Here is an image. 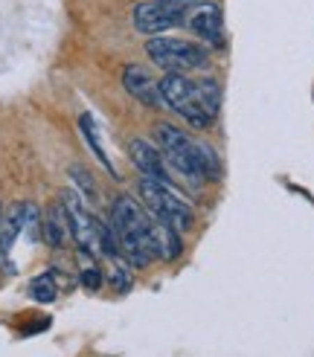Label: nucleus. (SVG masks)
<instances>
[{
  "label": "nucleus",
  "instance_id": "1",
  "mask_svg": "<svg viewBox=\"0 0 314 357\" xmlns=\"http://www.w3.org/2000/svg\"><path fill=\"white\" fill-rule=\"evenodd\" d=\"M166 108L184 116L192 128H209L221 108V87L216 79H189L186 73H166L160 79Z\"/></svg>",
  "mask_w": 314,
  "mask_h": 357
},
{
  "label": "nucleus",
  "instance_id": "2",
  "mask_svg": "<svg viewBox=\"0 0 314 357\" xmlns=\"http://www.w3.org/2000/svg\"><path fill=\"white\" fill-rule=\"evenodd\" d=\"M111 227H114L117 241H119V253L134 267H143L151 259H163L151 212H146L134 198H126V195H122V198L114 201Z\"/></svg>",
  "mask_w": 314,
  "mask_h": 357
},
{
  "label": "nucleus",
  "instance_id": "3",
  "mask_svg": "<svg viewBox=\"0 0 314 357\" xmlns=\"http://www.w3.org/2000/svg\"><path fill=\"white\" fill-rule=\"evenodd\" d=\"M157 142L172 169H178L189 181H216L218 177V160L209 146H201L198 139H192L186 131L174 128L169 122L157 125Z\"/></svg>",
  "mask_w": 314,
  "mask_h": 357
},
{
  "label": "nucleus",
  "instance_id": "4",
  "mask_svg": "<svg viewBox=\"0 0 314 357\" xmlns=\"http://www.w3.org/2000/svg\"><path fill=\"white\" fill-rule=\"evenodd\" d=\"M140 198H143V204L149 206V212L154 218L172 224L174 229H192V224H195V212H192V206L181 198L178 192H172L169 183H163V181L143 177V181H140Z\"/></svg>",
  "mask_w": 314,
  "mask_h": 357
},
{
  "label": "nucleus",
  "instance_id": "5",
  "mask_svg": "<svg viewBox=\"0 0 314 357\" xmlns=\"http://www.w3.org/2000/svg\"><path fill=\"white\" fill-rule=\"evenodd\" d=\"M146 56L163 67L166 73H189V70H201L207 67V50L201 44H192L184 38H160L151 35L146 41Z\"/></svg>",
  "mask_w": 314,
  "mask_h": 357
},
{
  "label": "nucleus",
  "instance_id": "6",
  "mask_svg": "<svg viewBox=\"0 0 314 357\" xmlns=\"http://www.w3.org/2000/svg\"><path fill=\"white\" fill-rule=\"evenodd\" d=\"M61 206H64V215H67V224H70V236L76 238L82 253H102L99 250V218H94L87 212L82 195L67 189L61 192Z\"/></svg>",
  "mask_w": 314,
  "mask_h": 357
},
{
  "label": "nucleus",
  "instance_id": "7",
  "mask_svg": "<svg viewBox=\"0 0 314 357\" xmlns=\"http://www.w3.org/2000/svg\"><path fill=\"white\" fill-rule=\"evenodd\" d=\"M186 12L189 6H184L181 0H143V3L134 6V26L143 35H160L184 24Z\"/></svg>",
  "mask_w": 314,
  "mask_h": 357
},
{
  "label": "nucleus",
  "instance_id": "8",
  "mask_svg": "<svg viewBox=\"0 0 314 357\" xmlns=\"http://www.w3.org/2000/svg\"><path fill=\"white\" fill-rule=\"evenodd\" d=\"M122 84H126V91H128L137 102H143L146 108H154V111L166 108L163 93H160V82H154V76L149 73L146 67L128 64L126 70H122Z\"/></svg>",
  "mask_w": 314,
  "mask_h": 357
},
{
  "label": "nucleus",
  "instance_id": "9",
  "mask_svg": "<svg viewBox=\"0 0 314 357\" xmlns=\"http://www.w3.org/2000/svg\"><path fill=\"white\" fill-rule=\"evenodd\" d=\"M128 154L134 160V166L143 172L146 177H154V181L169 183V169H166V157L160 149H154L146 139H131L128 142Z\"/></svg>",
  "mask_w": 314,
  "mask_h": 357
},
{
  "label": "nucleus",
  "instance_id": "10",
  "mask_svg": "<svg viewBox=\"0 0 314 357\" xmlns=\"http://www.w3.org/2000/svg\"><path fill=\"white\" fill-rule=\"evenodd\" d=\"M186 15H189L192 32L201 35L207 44L221 47V24H224V17H221V9L216 3H195L192 12H186Z\"/></svg>",
  "mask_w": 314,
  "mask_h": 357
},
{
  "label": "nucleus",
  "instance_id": "11",
  "mask_svg": "<svg viewBox=\"0 0 314 357\" xmlns=\"http://www.w3.org/2000/svg\"><path fill=\"white\" fill-rule=\"evenodd\" d=\"M67 233H70V224H67V215H64V206L56 204L47 209V218L41 221V236L44 241L52 247V250H61L64 241H67Z\"/></svg>",
  "mask_w": 314,
  "mask_h": 357
},
{
  "label": "nucleus",
  "instance_id": "12",
  "mask_svg": "<svg viewBox=\"0 0 314 357\" xmlns=\"http://www.w3.org/2000/svg\"><path fill=\"white\" fill-rule=\"evenodd\" d=\"M24 233V204H15L3 218H0V256H9L17 236Z\"/></svg>",
  "mask_w": 314,
  "mask_h": 357
},
{
  "label": "nucleus",
  "instance_id": "13",
  "mask_svg": "<svg viewBox=\"0 0 314 357\" xmlns=\"http://www.w3.org/2000/svg\"><path fill=\"white\" fill-rule=\"evenodd\" d=\"M79 128H82V137L87 139V146H91V151L96 154L99 163L111 172V177H119V174H117V169H114V163H111V157L105 154V149H102L99 134H96V122H94V116H91V114H82V116H79Z\"/></svg>",
  "mask_w": 314,
  "mask_h": 357
},
{
  "label": "nucleus",
  "instance_id": "14",
  "mask_svg": "<svg viewBox=\"0 0 314 357\" xmlns=\"http://www.w3.org/2000/svg\"><path fill=\"white\" fill-rule=\"evenodd\" d=\"M56 294H59V288H56V279H52V273H41L38 279H32V284H29V296L35 302H52V299H56Z\"/></svg>",
  "mask_w": 314,
  "mask_h": 357
},
{
  "label": "nucleus",
  "instance_id": "15",
  "mask_svg": "<svg viewBox=\"0 0 314 357\" xmlns=\"http://www.w3.org/2000/svg\"><path fill=\"white\" fill-rule=\"evenodd\" d=\"M24 233L29 236V241L41 238V218H38V206L35 204H24Z\"/></svg>",
  "mask_w": 314,
  "mask_h": 357
},
{
  "label": "nucleus",
  "instance_id": "16",
  "mask_svg": "<svg viewBox=\"0 0 314 357\" xmlns=\"http://www.w3.org/2000/svg\"><path fill=\"white\" fill-rule=\"evenodd\" d=\"M70 177L79 183V189L84 192V198L87 201H94L96 198V186H94V181H91V172L87 169H82V166H70Z\"/></svg>",
  "mask_w": 314,
  "mask_h": 357
},
{
  "label": "nucleus",
  "instance_id": "17",
  "mask_svg": "<svg viewBox=\"0 0 314 357\" xmlns=\"http://www.w3.org/2000/svg\"><path fill=\"white\" fill-rule=\"evenodd\" d=\"M82 284L87 291H99L102 288V271H99V267H94V264L82 267Z\"/></svg>",
  "mask_w": 314,
  "mask_h": 357
}]
</instances>
